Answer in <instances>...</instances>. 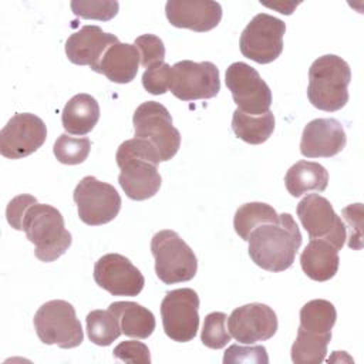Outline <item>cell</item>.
Here are the masks:
<instances>
[{"instance_id":"cell-32","label":"cell","mask_w":364,"mask_h":364,"mask_svg":"<svg viewBox=\"0 0 364 364\" xmlns=\"http://www.w3.org/2000/svg\"><path fill=\"white\" fill-rule=\"evenodd\" d=\"M119 9L118 1L111 0H74L71 1V10L75 16L87 20L108 21L117 16Z\"/></svg>"},{"instance_id":"cell-24","label":"cell","mask_w":364,"mask_h":364,"mask_svg":"<svg viewBox=\"0 0 364 364\" xmlns=\"http://www.w3.org/2000/svg\"><path fill=\"white\" fill-rule=\"evenodd\" d=\"M289 193L299 198L307 192H323L328 183V172L318 162L299 161L289 168L284 176Z\"/></svg>"},{"instance_id":"cell-11","label":"cell","mask_w":364,"mask_h":364,"mask_svg":"<svg viewBox=\"0 0 364 364\" xmlns=\"http://www.w3.org/2000/svg\"><path fill=\"white\" fill-rule=\"evenodd\" d=\"M169 90L182 101L213 98L220 91L219 70L210 61H178L171 70Z\"/></svg>"},{"instance_id":"cell-34","label":"cell","mask_w":364,"mask_h":364,"mask_svg":"<svg viewBox=\"0 0 364 364\" xmlns=\"http://www.w3.org/2000/svg\"><path fill=\"white\" fill-rule=\"evenodd\" d=\"M171 70L172 67L165 61L154 64L149 68H146L142 74L144 88L154 95L165 94L169 90L171 84Z\"/></svg>"},{"instance_id":"cell-1","label":"cell","mask_w":364,"mask_h":364,"mask_svg":"<svg viewBox=\"0 0 364 364\" xmlns=\"http://www.w3.org/2000/svg\"><path fill=\"white\" fill-rule=\"evenodd\" d=\"M249 256L267 272L289 269L301 245L300 229L290 213L279 215L277 222L262 223L249 235Z\"/></svg>"},{"instance_id":"cell-20","label":"cell","mask_w":364,"mask_h":364,"mask_svg":"<svg viewBox=\"0 0 364 364\" xmlns=\"http://www.w3.org/2000/svg\"><path fill=\"white\" fill-rule=\"evenodd\" d=\"M141 55L134 44L115 43L102 55L98 73L117 84L131 82L138 73Z\"/></svg>"},{"instance_id":"cell-33","label":"cell","mask_w":364,"mask_h":364,"mask_svg":"<svg viewBox=\"0 0 364 364\" xmlns=\"http://www.w3.org/2000/svg\"><path fill=\"white\" fill-rule=\"evenodd\" d=\"M134 46L141 55V64L144 68H149L154 64L162 63L165 58V46L162 40L155 34H142L135 38Z\"/></svg>"},{"instance_id":"cell-23","label":"cell","mask_w":364,"mask_h":364,"mask_svg":"<svg viewBox=\"0 0 364 364\" xmlns=\"http://www.w3.org/2000/svg\"><path fill=\"white\" fill-rule=\"evenodd\" d=\"M117 317L121 331L134 338H148L155 330V317L151 310L135 301H114L108 307Z\"/></svg>"},{"instance_id":"cell-17","label":"cell","mask_w":364,"mask_h":364,"mask_svg":"<svg viewBox=\"0 0 364 364\" xmlns=\"http://www.w3.org/2000/svg\"><path fill=\"white\" fill-rule=\"evenodd\" d=\"M347 144V135L340 121L316 118L301 134L300 152L306 158H330L340 154Z\"/></svg>"},{"instance_id":"cell-21","label":"cell","mask_w":364,"mask_h":364,"mask_svg":"<svg viewBox=\"0 0 364 364\" xmlns=\"http://www.w3.org/2000/svg\"><path fill=\"white\" fill-rule=\"evenodd\" d=\"M300 264L307 277L316 282H327L338 270V250L326 240L310 239L300 255Z\"/></svg>"},{"instance_id":"cell-4","label":"cell","mask_w":364,"mask_h":364,"mask_svg":"<svg viewBox=\"0 0 364 364\" xmlns=\"http://www.w3.org/2000/svg\"><path fill=\"white\" fill-rule=\"evenodd\" d=\"M21 230L34 243L36 257L46 263L57 260L71 246V233L65 229L63 215L47 203H34L27 209Z\"/></svg>"},{"instance_id":"cell-13","label":"cell","mask_w":364,"mask_h":364,"mask_svg":"<svg viewBox=\"0 0 364 364\" xmlns=\"http://www.w3.org/2000/svg\"><path fill=\"white\" fill-rule=\"evenodd\" d=\"M297 216L310 239H321L340 250L347 232L341 218L334 212L328 199L318 193L304 196L297 205Z\"/></svg>"},{"instance_id":"cell-5","label":"cell","mask_w":364,"mask_h":364,"mask_svg":"<svg viewBox=\"0 0 364 364\" xmlns=\"http://www.w3.org/2000/svg\"><path fill=\"white\" fill-rule=\"evenodd\" d=\"M135 138L145 141L161 162L173 158L181 146V134L172 124L169 111L156 101L142 102L132 117Z\"/></svg>"},{"instance_id":"cell-10","label":"cell","mask_w":364,"mask_h":364,"mask_svg":"<svg viewBox=\"0 0 364 364\" xmlns=\"http://www.w3.org/2000/svg\"><path fill=\"white\" fill-rule=\"evenodd\" d=\"M165 334L178 343L195 338L199 328V297L189 287L171 290L161 303Z\"/></svg>"},{"instance_id":"cell-7","label":"cell","mask_w":364,"mask_h":364,"mask_svg":"<svg viewBox=\"0 0 364 364\" xmlns=\"http://www.w3.org/2000/svg\"><path fill=\"white\" fill-rule=\"evenodd\" d=\"M33 324L41 343L60 348L78 347L82 340V327L75 309L65 300H50L34 314Z\"/></svg>"},{"instance_id":"cell-9","label":"cell","mask_w":364,"mask_h":364,"mask_svg":"<svg viewBox=\"0 0 364 364\" xmlns=\"http://www.w3.org/2000/svg\"><path fill=\"white\" fill-rule=\"evenodd\" d=\"M286 24L266 13L256 14L240 36L242 54L259 64L274 61L283 51V36Z\"/></svg>"},{"instance_id":"cell-19","label":"cell","mask_w":364,"mask_h":364,"mask_svg":"<svg viewBox=\"0 0 364 364\" xmlns=\"http://www.w3.org/2000/svg\"><path fill=\"white\" fill-rule=\"evenodd\" d=\"M115 43H118L117 36L102 31L98 26H84L68 37L65 54L71 63L90 65L91 70L98 73L104 53Z\"/></svg>"},{"instance_id":"cell-12","label":"cell","mask_w":364,"mask_h":364,"mask_svg":"<svg viewBox=\"0 0 364 364\" xmlns=\"http://www.w3.org/2000/svg\"><path fill=\"white\" fill-rule=\"evenodd\" d=\"M226 87L229 88L237 109L250 115H262L270 111L272 91L260 74L246 63L236 61L226 70Z\"/></svg>"},{"instance_id":"cell-27","label":"cell","mask_w":364,"mask_h":364,"mask_svg":"<svg viewBox=\"0 0 364 364\" xmlns=\"http://www.w3.org/2000/svg\"><path fill=\"white\" fill-rule=\"evenodd\" d=\"M331 334H316L301 328L291 346V360L297 364H318L326 358Z\"/></svg>"},{"instance_id":"cell-14","label":"cell","mask_w":364,"mask_h":364,"mask_svg":"<svg viewBox=\"0 0 364 364\" xmlns=\"http://www.w3.org/2000/svg\"><path fill=\"white\" fill-rule=\"evenodd\" d=\"M47 138L43 119L30 112L14 114L0 131V154L9 159H20L36 152Z\"/></svg>"},{"instance_id":"cell-30","label":"cell","mask_w":364,"mask_h":364,"mask_svg":"<svg viewBox=\"0 0 364 364\" xmlns=\"http://www.w3.org/2000/svg\"><path fill=\"white\" fill-rule=\"evenodd\" d=\"M91 141L87 136L74 138L67 134H61L54 142V155L58 162L64 165L82 164L90 154Z\"/></svg>"},{"instance_id":"cell-3","label":"cell","mask_w":364,"mask_h":364,"mask_svg":"<svg viewBox=\"0 0 364 364\" xmlns=\"http://www.w3.org/2000/svg\"><path fill=\"white\" fill-rule=\"evenodd\" d=\"M350 65L336 54H326L313 61L309 70L307 97L313 107L334 112L348 101Z\"/></svg>"},{"instance_id":"cell-31","label":"cell","mask_w":364,"mask_h":364,"mask_svg":"<svg viewBox=\"0 0 364 364\" xmlns=\"http://www.w3.org/2000/svg\"><path fill=\"white\" fill-rule=\"evenodd\" d=\"M226 320L228 316L222 311H213L205 317L200 334V341L203 346L213 350L228 346L232 336L226 328Z\"/></svg>"},{"instance_id":"cell-22","label":"cell","mask_w":364,"mask_h":364,"mask_svg":"<svg viewBox=\"0 0 364 364\" xmlns=\"http://www.w3.org/2000/svg\"><path fill=\"white\" fill-rule=\"evenodd\" d=\"M100 119V105L94 97L81 92L68 100L61 112L64 129L73 135H85Z\"/></svg>"},{"instance_id":"cell-6","label":"cell","mask_w":364,"mask_h":364,"mask_svg":"<svg viewBox=\"0 0 364 364\" xmlns=\"http://www.w3.org/2000/svg\"><path fill=\"white\" fill-rule=\"evenodd\" d=\"M155 273L165 284L189 282L198 270V260L186 242L171 229L159 230L151 240Z\"/></svg>"},{"instance_id":"cell-16","label":"cell","mask_w":364,"mask_h":364,"mask_svg":"<svg viewBox=\"0 0 364 364\" xmlns=\"http://www.w3.org/2000/svg\"><path fill=\"white\" fill-rule=\"evenodd\" d=\"M230 336L242 344H255L272 338L277 331V316L263 303H249L235 309L228 317Z\"/></svg>"},{"instance_id":"cell-35","label":"cell","mask_w":364,"mask_h":364,"mask_svg":"<svg viewBox=\"0 0 364 364\" xmlns=\"http://www.w3.org/2000/svg\"><path fill=\"white\" fill-rule=\"evenodd\" d=\"M114 358L121 360L124 363H131V364H146L151 363V354L148 347L136 340H128L119 343L114 351H112Z\"/></svg>"},{"instance_id":"cell-25","label":"cell","mask_w":364,"mask_h":364,"mask_svg":"<svg viewBox=\"0 0 364 364\" xmlns=\"http://www.w3.org/2000/svg\"><path fill=\"white\" fill-rule=\"evenodd\" d=\"M232 129L242 141L259 145L266 142L274 131V115L267 111L262 115L245 114L240 109H235L232 117Z\"/></svg>"},{"instance_id":"cell-18","label":"cell","mask_w":364,"mask_h":364,"mask_svg":"<svg viewBox=\"0 0 364 364\" xmlns=\"http://www.w3.org/2000/svg\"><path fill=\"white\" fill-rule=\"evenodd\" d=\"M165 14L173 27L205 33L220 23L222 7L212 0H169Z\"/></svg>"},{"instance_id":"cell-15","label":"cell","mask_w":364,"mask_h":364,"mask_svg":"<svg viewBox=\"0 0 364 364\" xmlns=\"http://www.w3.org/2000/svg\"><path fill=\"white\" fill-rule=\"evenodd\" d=\"M94 280L112 296H138L145 284L139 269L119 253L104 255L95 262Z\"/></svg>"},{"instance_id":"cell-29","label":"cell","mask_w":364,"mask_h":364,"mask_svg":"<svg viewBox=\"0 0 364 364\" xmlns=\"http://www.w3.org/2000/svg\"><path fill=\"white\" fill-rule=\"evenodd\" d=\"M87 334L90 341L97 346L107 347L112 344L121 336V327L114 316L108 310H92L87 314Z\"/></svg>"},{"instance_id":"cell-2","label":"cell","mask_w":364,"mask_h":364,"mask_svg":"<svg viewBox=\"0 0 364 364\" xmlns=\"http://www.w3.org/2000/svg\"><path fill=\"white\" fill-rule=\"evenodd\" d=\"M115 159L119 166L118 182L129 199L145 200L156 195L162 182L156 168L161 161L145 141L132 138L122 142Z\"/></svg>"},{"instance_id":"cell-37","label":"cell","mask_w":364,"mask_h":364,"mask_svg":"<svg viewBox=\"0 0 364 364\" xmlns=\"http://www.w3.org/2000/svg\"><path fill=\"white\" fill-rule=\"evenodd\" d=\"M34 203H37V199L33 195H27V193L18 195L14 199H11L6 209V218L9 225L16 230H21L24 215L27 209Z\"/></svg>"},{"instance_id":"cell-28","label":"cell","mask_w":364,"mask_h":364,"mask_svg":"<svg viewBox=\"0 0 364 364\" xmlns=\"http://www.w3.org/2000/svg\"><path fill=\"white\" fill-rule=\"evenodd\" d=\"M279 215L277 212L267 203L263 202H249L242 205L233 219V228L235 232L243 239L247 240L250 232L262 225V223H269V222H277Z\"/></svg>"},{"instance_id":"cell-8","label":"cell","mask_w":364,"mask_h":364,"mask_svg":"<svg viewBox=\"0 0 364 364\" xmlns=\"http://www.w3.org/2000/svg\"><path fill=\"white\" fill-rule=\"evenodd\" d=\"M73 198L80 219L90 226H100L114 220L121 209V196L117 189L91 175L78 182Z\"/></svg>"},{"instance_id":"cell-26","label":"cell","mask_w":364,"mask_h":364,"mask_svg":"<svg viewBox=\"0 0 364 364\" xmlns=\"http://www.w3.org/2000/svg\"><path fill=\"white\" fill-rule=\"evenodd\" d=\"M336 320V307L328 300L314 299L301 307L299 328L316 334H331Z\"/></svg>"},{"instance_id":"cell-36","label":"cell","mask_w":364,"mask_h":364,"mask_svg":"<svg viewBox=\"0 0 364 364\" xmlns=\"http://www.w3.org/2000/svg\"><path fill=\"white\" fill-rule=\"evenodd\" d=\"M223 363H269V357L266 348L263 346L253 347H242L237 344L230 346L225 351Z\"/></svg>"}]
</instances>
